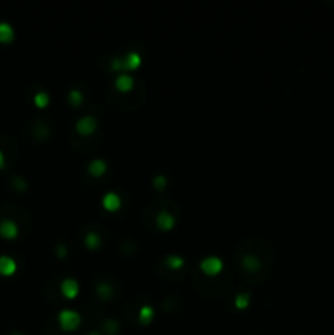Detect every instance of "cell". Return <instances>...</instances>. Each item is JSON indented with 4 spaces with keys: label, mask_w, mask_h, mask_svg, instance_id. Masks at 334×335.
Wrapping results in <instances>:
<instances>
[{
    "label": "cell",
    "mask_w": 334,
    "mask_h": 335,
    "mask_svg": "<svg viewBox=\"0 0 334 335\" xmlns=\"http://www.w3.org/2000/svg\"><path fill=\"white\" fill-rule=\"evenodd\" d=\"M58 320H59V325L61 329L66 330V332H74L79 325H81L82 319H81V314L72 309H63L59 312L58 316Z\"/></svg>",
    "instance_id": "cell-1"
},
{
    "label": "cell",
    "mask_w": 334,
    "mask_h": 335,
    "mask_svg": "<svg viewBox=\"0 0 334 335\" xmlns=\"http://www.w3.org/2000/svg\"><path fill=\"white\" fill-rule=\"evenodd\" d=\"M200 268L205 275L215 276L223 270V262H221V258H218V257H208L200 262Z\"/></svg>",
    "instance_id": "cell-2"
},
{
    "label": "cell",
    "mask_w": 334,
    "mask_h": 335,
    "mask_svg": "<svg viewBox=\"0 0 334 335\" xmlns=\"http://www.w3.org/2000/svg\"><path fill=\"white\" fill-rule=\"evenodd\" d=\"M76 129H77V133L82 136L94 134V131L97 129V120L94 116H82L81 120L77 121Z\"/></svg>",
    "instance_id": "cell-3"
},
{
    "label": "cell",
    "mask_w": 334,
    "mask_h": 335,
    "mask_svg": "<svg viewBox=\"0 0 334 335\" xmlns=\"http://www.w3.org/2000/svg\"><path fill=\"white\" fill-rule=\"evenodd\" d=\"M0 236L3 239H15L18 236V226H17V223L10 221V219H5V221L0 223Z\"/></svg>",
    "instance_id": "cell-4"
},
{
    "label": "cell",
    "mask_w": 334,
    "mask_h": 335,
    "mask_svg": "<svg viewBox=\"0 0 334 335\" xmlns=\"http://www.w3.org/2000/svg\"><path fill=\"white\" fill-rule=\"evenodd\" d=\"M61 293H63L67 299L76 298L79 294V283L72 278L64 280L63 283H61Z\"/></svg>",
    "instance_id": "cell-5"
},
{
    "label": "cell",
    "mask_w": 334,
    "mask_h": 335,
    "mask_svg": "<svg viewBox=\"0 0 334 335\" xmlns=\"http://www.w3.org/2000/svg\"><path fill=\"white\" fill-rule=\"evenodd\" d=\"M121 65H123V69H125V70H134V69H138L139 65H141V56H139L138 52L131 51V52H128V54H126L121 59Z\"/></svg>",
    "instance_id": "cell-6"
},
{
    "label": "cell",
    "mask_w": 334,
    "mask_h": 335,
    "mask_svg": "<svg viewBox=\"0 0 334 335\" xmlns=\"http://www.w3.org/2000/svg\"><path fill=\"white\" fill-rule=\"evenodd\" d=\"M102 203H103V208L107 211H117V209H120V206H121V198L115 191H108L107 195L103 196Z\"/></svg>",
    "instance_id": "cell-7"
},
{
    "label": "cell",
    "mask_w": 334,
    "mask_h": 335,
    "mask_svg": "<svg viewBox=\"0 0 334 335\" xmlns=\"http://www.w3.org/2000/svg\"><path fill=\"white\" fill-rule=\"evenodd\" d=\"M17 271V262L8 255H2L0 257V275L10 276Z\"/></svg>",
    "instance_id": "cell-8"
},
{
    "label": "cell",
    "mask_w": 334,
    "mask_h": 335,
    "mask_svg": "<svg viewBox=\"0 0 334 335\" xmlns=\"http://www.w3.org/2000/svg\"><path fill=\"white\" fill-rule=\"evenodd\" d=\"M156 223H157V227L162 229V231H169V229L174 227L175 219H174V216L170 213H167V211H161L156 218Z\"/></svg>",
    "instance_id": "cell-9"
},
{
    "label": "cell",
    "mask_w": 334,
    "mask_h": 335,
    "mask_svg": "<svg viewBox=\"0 0 334 335\" xmlns=\"http://www.w3.org/2000/svg\"><path fill=\"white\" fill-rule=\"evenodd\" d=\"M133 85H134V79L128 76V74H121L115 82V87L120 92H123V94H125V92H130L133 89Z\"/></svg>",
    "instance_id": "cell-10"
},
{
    "label": "cell",
    "mask_w": 334,
    "mask_h": 335,
    "mask_svg": "<svg viewBox=\"0 0 334 335\" xmlns=\"http://www.w3.org/2000/svg\"><path fill=\"white\" fill-rule=\"evenodd\" d=\"M13 38H15V32L12 25L7 21H0V43H12Z\"/></svg>",
    "instance_id": "cell-11"
},
{
    "label": "cell",
    "mask_w": 334,
    "mask_h": 335,
    "mask_svg": "<svg viewBox=\"0 0 334 335\" xmlns=\"http://www.w3.org/2000/svg\"><path fill=\"white\" fill-rule=\"evenodd\" d=\"M107 172V164L102 159H95V160L90 162L89 165V174L94 175V177H102V175Z\"/></svg>",
    "instance_id": "cell-12"
},
{
    "label": "cell",
    "mask_w": 334,
    "mask_h": 335,
    "mask_svg": "<svg viewBox=\"0 0 334 335\" xmlns=\"http://www.w3.org/2000/svg\"><path fill=\"white\" fill-rule=\"evenodd\" d=\"M154 319V309L151 306H143L139 309V322L141 324H149Z\"/></svg>",
    "instance_id": "cell-13"
},
{
    "label": "cell",
    "mask_w": 334,
    "mask_h": 335,
    "mask_svg": "<svg viewBox=\"0 0 334 335\" xmlns=\"http://www.w3.org/2000/svg\"><path fill=\"white\" fill-rule=\"evenodd\" d=\"M243 265L244 268H248L249 271H256L261 268V262H259V258L254 257V255H246L243 258Z\"/></svg>",
    "instance_id": "cell-14"
},
{
    "label": "cell",
    "mask_w": 334,
    "mask_h": 335,
    "mask_svg": "<svg viewBox=\"0 0 334 335\" xmlns=\"http://www.w3.org/2000/svg\"><path fill=\"white\" fill-rule=\"evenodd\" d=\"M100 242H102V239H100V236L97 234V232H89V234L85 236V245L92 250H95L97 247L100 245Z\"/></svg>",
    "instance_id": "cell-15"
},
{
    "label": "cell",
    "mask_w": 334,
    "mask_h": 335,
    "mask_svg": "<svg viewBox=\"0 0 334 335\" xmlns=\"http://www.w3.org/2000/svg\"><path fill=\"white\" fill-rule=\"evenodd\" d=\"M97 293H99L100 298L108 299V298L113 294V289H112V286H110L108 283H105V281H102V283L97 285Z\"/></svg>",
    "instance_id": "cell-16"
},
{
    "label": "cell",
    "mask_w": 334,
    "mask_h": 335,
    "mask_svg": "<svg viewBox=\"0 0 334 335\" xmlns=\"http://www.w3.org/2000/svg\"><path fill=\"white\" fill-rule=\"evenodd\" d=\"M48 103H50V95H48L46 92H38V94L34 95V105H36L38 108H46Z\"/></svg>",
    "instance_id": "cell-17"
},
{
    "label": "cell",
    "mask_w": 334,
    "mask_h": 335,
    "mask_svg": "<svg viewBox=\"0 0 334 335\" xmlns=\"http://www.w3.org/2000/svg\"><path fill=\"white\" fill-rule=\"evenodd\" d=\"M167 267H170L172 270H177V268H182L184 265V258L179 257V255H170V257L166 258Z\"/></svg>",
    "instance_id": "cell-18"
},
{
    "label": "cell",
    "mask_w": 334,
    "mask_h": 335,
    "mask_svg": "<svg viewBox=\"0 0 334 335\" xmlns=\"http://www.w3.org/2000/svg\"><path fill=\"white\" fill-rule=\"evenodd\" d=\"M249 294L248 293H241V294H238V296H236V301H234V304H236V307H238V309H246V307L249 306Z\"/></svg>",
    "instance_id": "cell-19"
},
{
    "label": "cell",
    "mask_w": 334,
    "mask_h": 335,
    "mask_svg": "<svg viewBox=\"0 0 334 335\" xmlns=\"http://www.w3.org/2000/svg\"><path fill=\"white\" fill-rule=\"evenodd\" d=\"M69 101L74 105V107H77V105H81L82 101H84V95H82V92L81 90H77V89H74L69 92Z\"/></svg>",
    "instance_id": "cell-20"
},
{
    "label": "cell",
    "mask_w": 334,
    "mask_h": 335,
    "mask_svg": "<svg viewBox=\"0 0 334 335\" xmlns=\"http://www.w3.org/2000/svg\"><path fill=\"white\" fill-rule=\"evenodd\" d=\"M105 330H107L108 334L115 335L118 334V330H120V325H118V322H115V320H107V322H105Z\"/></svg>",
    "instance_id": "cell-21"
},
{
    "label": "cell",
    "mask_w": 334,
    "mask_h": 335,
    "mask_svg": "<svg viewBox=\"0 0 334 335\" xmlns=\"http://www.w3.org/2000/svg\"><path fill=\"white\" fill-rule=\"evenodd\" d=\"M152 185H154V188H157V190H164V188L167 187V178L159 175V177H156L154 180H152Z\"/></svg>",
    "instance_id": "cell-22"
},
{
    "label": "cell",
    "mask_w": 334,
    "mask_h": 335,
    "mask_svg": "<svg viewBox=\"0 0 334 335\" xmlns=\"http://www.w3.org/2000/svg\"><path fill=\"white\" fill-rule=\"evenodd\" d=\"M13 187H15L17 190H25V188H26V183H25L23 178L15 177V178H13Z\"/></svg>",
    "instance_id": "cell-23"
},
{
    "label": "cell",
    "mask_w": 334,
    "mask_h": 335,
    "mask_svg": "<svg viewBox=\"0 0 334 335\" xmlns=\"http://www.w3.org/2000/svg\"><path fill=\"white\" fill-rule=\"evenodd\" d=\"M110 69H112V70H123L121 59H118V57H115V59H112V64H110Z\"/></svg>",
    "instance_id": "cell-24"
},
{
    "label": "cell",
    "mask_w": 334,
    "mask_h": 335,
    "mask_svg": "<svg viewBox=\"0 0 334 335\" xmlns=\"http://www.w3.org/2000/svg\"><path fill=\"white\" fill-rule=\"evenodd\" d=\"M66 252H67V250H66L64 245H58V257L59 258L61 257H66Z\"/></svg>",
    "instance_id": "cell-25"
},
{
    "label": "cell",
    "mask_w": 334,
    "mask_h": 335,
    "mask_svg": "<svg viewBox=\"0 0 334 335\" xmlns=\"http://www.w3.org/2000/svg\"><path fill=\"white\" fill-rule=\"evenodd\" d=\"M3 165H5V157H3V152L0 151V169H2Z\"/></svg>",
    "instance_id": "cell-26"
},
{
    "label": "cell",
    "mask_w": 334,
    "mask_h": 335,
    "mask_svg": "<svg viewBox=\"0 0 334 335\" xmlns=\"http://www.w3.org/2000/svg\"><path fill=\"white\" fill-rule=\"evenodd\" d=\"M89 335H100V334H97V332H92V334H89Z\"/></svg>",
    "instance_id": "cell-27"
},
{
    "label": "cell",
    "mask_w": 334,
    "mask_h": 335,
    "mask_svg": "<svg viewBox=\"0 0 334 335\" xmlns=\"http://www.w3.org/2000/svg\"><path fill=\"white\" fill-rule=\"evenodd\" d=\"M12 335H23V334H12Z\"/></svg>",
    "instance_id": "cell-28"
}]
</instances>
